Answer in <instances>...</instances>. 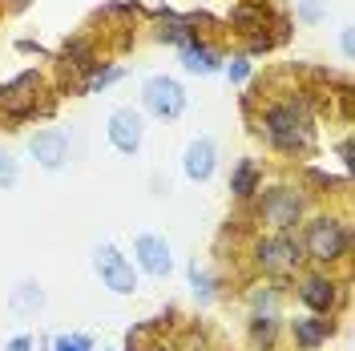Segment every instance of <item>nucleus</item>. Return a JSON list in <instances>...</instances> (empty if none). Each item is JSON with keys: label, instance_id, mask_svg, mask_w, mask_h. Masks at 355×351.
Instances as JSON below:
<instances>
[{"label": "nucleus", "instance_id": "nucleus-1", "mask_svg": "<svg viewBox=\"0 0 355 351\" xmlns=\"http://www.w3.org/2000/svg\"><path fill=\"white\" fill-rule=\"evenodd\" d=\"M259 137L279 157H311L319 150V117L307 93L266 101L259 113Z\"/></svg>", "mask_w": 355, "mask_h": 351}, {"label": "nucleus", "instance_id": "nucleus-2", "mask_svg": "<svg viewBox=\"0 0 355 351\" xmlns=\"http://www.w3.org/2000/svg\"><path fill=\"white\" fill-rule=\"evenodd\" d=\"M295 234H299V246H303V259L315 263L319 271H331V266L352 259V226L335 210L307 214Z\"/></svg>", "mask_w": 355, "mask_h": 351}, {"label": "nucleus", "instance_id": "nucleus-3", "mask_svg": "<svg viewBox=\"0 0 355 351\" xmlns=\"http://www.w3.org/2000/svg\"><path fill=\"white\" fill-rule=\"evenodd\" d=\"M250 202H254V219L266 230H299L311 214V194L299 182H270Z\"/></svg>", "mask_w": 355, "mask_h": 351}, {"label": "nucleus", "instance_id": "nucleus-4", "mask_svg": "<svg viewBox=\"0 0 355 351\" xmlns=\"http://www.w3.org/2000/svg\"><path fill=\"white\" fill-rule=\"evenodd\" d=\"M250 263L254 271L270 279V283H287L303 271V246H299V234L295 230H266L250 242Z\"/></svg>", "mask_w": 355, "mask_h": 351}, {"label": "nucleus", "instance_id": "nucleus-5", "mask_svg": "<svg viewBox=\"0 0 355 351\" xmlns=\"http://www.w3.org/2000/svg\"><path fill=\"white\" fill-rule=\"evenodd\" d=\"M53 97H49V85H44V73L37 69H21L17 77L0 81V113L8 121H28L37 113H53Z\"/></svg>", "mask_w": 355, "mask_h": 351}, {"label": "nucleus", "instance_id": "nucleus-6", "mask_svg": "<svg viewBox=\"0 0 355 351\" xmlns=\"http://www.w3.org/2000/svg\"><path fill=\"white\" fill-rule=\"evenodd\" d=\"M295 295H299V303L307 315H327L335 319V311L347 303V283L343 279H335L331 271H307V275H299V283H295Z\"/></svg>", "mask_w": 355, "mask_h": 351}, {"label": "nucleus", "instance_id": "nucleus-7", "mask_svg": "<svg viewBox=\"0 0 355 351\" xmlns=\"http://www.w3.org/2000/svg\"><path fill=\"white\" fill-rule=\"evenodd\" d=\"M141 113L157 121H178L186 113V89L170 73H154L141 81Z\"/></svg>", "mask_w": 355, "mask_h": 351}, {"label": "nucleus", "instance_id": "nucleus-8", "mask_svg": "<svg viewBox=\"0 0 355 351\" xmlns=\"http://www.w3.org/2000/svg\"><path fill=\"white\" fill-rule=\"evenodd\" d=\"M93 271H97V279L101 286L117 295V299H130L133 291H137V266L130 263V255H121L113 242H101L97 250H93Z\"/></svg>", "mask_w": 355, "mask_h": 351}, {"label": "nucleus", "instance_id": "nucleus-9", "mask_svg": "<svg viewBox=\"0 0 355 351\" xmlns=\"http://www.w3.org/2000/svg\"><path fill=\"white\" fill-rule=\"evenodd\" d=\"M105 137L121 157H137V150L146 146V113L137 105H117L105 121Z\"/></svg>", "mask_w": 355, "mask_h": 351}, {"label": "nucleus", "instance_id": "nucleus-10", "mask_svg": "<svg viewBox=\"0 0 355 351\" xmlns=\"http://www.w3.org/2000/svg\"><path fill=\"white\" fill-rule=\"evenodd\" d=\"M69 154H73V137H69V130H61V126H44V130H37L28 137V157H33V166H41L49 174L65 170Z\"/></svg>", "mask_w": 355, "mask_h": 351}, {"label": "nucleus", "instance_id": "nucleus-11", "mask_svg": "<svg viewBox=\"0 0 355 351\" xmlns=\"http://www.w3.org/2000/svg\"><path fill=\"white\" fill-rule=\"evenodd\" d=\"M141 275H150V279H170L174 275V246L154 234V230H146V234H137L133 239V259H130Z\"/></svg>", "mask_w": 355, "mask_h": 351}, {"label": "nucleus", "instance_id": "nucleus-12", "mask_svg": "<svg viewBox=\"0 0 355 351\" xmlns=\"http://www.w3.org/2000/svg\"><path fill=\"white\" fill-rule=\"evenodd\" d=\"M182 174L190 178V182H210V178L218 174V142L214 137H194V142H186V150H182Z\"/></svg>", "mask_w": 355, "mask_h": 351}, {"label": "nucleus", "instance_id": "nucleus-13", "mask_svg": "<svg viewBox=\"0 0 355 351\" xmlns=\"http://www.w3.org/2000/svg\"><path fill=\"white\" fill-rule=\"evenodd\" d=\"M226 24L239 33V37H259L266 33L270 24H275V12H270V4L266 0H234L230 4V12H226Z\"/></svg>", "mask_w": 355, "mask_h": 351}, {"label": "nucleus", "instance_id": "nucleus-14", "mask_svg": "<svg viewBox=\"0 0 355 351\" xmlns=\"http://www.w3.org/2000/svg\"><path fill=\"white\" fill-rule=\"evenodd\" d=\"M291 331V343H295V351H319L327 339L335 335V319H327V315H295L287 323Z\"/></svg>", "mask_w": 355, "mask_h": 351}, {"label": "nucleus", "instance_id": "nucleus-15", "mask_svg": "<svg viewBox=\"0 0 355 351\" xmlns=\"http://www.w3.org/2000/svg\"><path fill=\"white\" fill-rule=\"evenodd\" d=\"M178 53H182V69H186L190 77H214V73L222 69V61H226L218 49H214L210 41H202V37L190 41L186 49H178Z\"/></svg>", "mask_w": 355, "mask_h": 351}, {"label": "nucleus", "instance_id": "nucleus-16", "mask_svg": "<svg viewBox=\"0 0 355 351\" xmlns=\"http://www.w3.org/2000/svg\"><path fill=\"white\" fill-rule=\"evenodd\" d=\"M230 198L234 202H250V198L263 190V162L259 157H239L234 170H230Z\"/></svg>", "mask_w": 355, "mask_h": 351}, {"label": "nucleus", "instance_id": "nucleus-17", "mask_svg": "<svg viewBox=\"0 0 355 351\" xmlns=\"http://www.w3.org/2000/svg\"><path fill=\"white\" fill-rule=\"evenodd\" d=\"M186 279H190V295H194L198 307H210V303H218L222 299V279L206 263L190 259V263H186Z\"/></svg>", "mask_w": 355, "mask_h": 351}, {"label": "nucleus", "instance_id": "nucleus-18", "mask_svg": "<svg viewBox=\"0 0 355 351\" xmlns=\"http://www.w3.org/2000/svg\"><path fill=\"white\" fill-rule=\"evenodd\" d=\"M279 331H283V315H246V339L254 351H275L279 343Z\"/></svg>", "mask_w": 355, "mask_h": 351}, {"label": "nucleus", "instance_id": "nucleus-19", "mask_svg": "<svg viewBox=\"0 0 355 351\" xmlns=\"http://www.w3.org/2000/svg\"><path fill=\"white\" fill-rule=\"evenodd\" d=\"M162 17H166V24L157 28V41L178 44V49H186L190 41H198V28H194V21H186V17H174L170 8H162Z\"/></svg>", "mask_w": 355, "mask_h": 351}, {"label": "nucleus", "instance_id": "nucleus-20", "mask_svg": "<svg viewBox=\"0 0 355 351\" xmlns=\"http://www.w3.org/2000/svg\"><path fill=\"white\" fill-rule=\"evenodd\" d=\"M246 307L254 315H279L283 307V283H259L246 291Z\"/></svg>", "mask_w": 355, "mask_h": 351}, {"label": "nucleus", "instance_id": "nucleus-21", "mask_svg": "<svg viewBox=\"0 0 355 351\" xmlns=\"http://www.w3.org/2000/svg\"><path fill=\"white\" fill-rule=\"evenodd\" d=\"M8 307L21 311V315H37L44 307V286L33 283V279H24V283L12 286V295H8Z\"/></svg>", "mask_w": 355, "mask_h": 351}, {"label": "nucleus", "instance_id": "nucleus-22", "mask_svg": "<svg viewBox=\"0 0 355 351\" xmlns=\"http://www.w3.org/2000/svg\"><path fill=\"white\" fill-rule=\"evenodd\" d=\"M299 186H315V190H307V194H347L352 182H347V174H323L319 166H307Z\"/></svg>", "mask_w": 355, "mask_h": 351}, {"label": "nucleus", "instance_id": "nucleus-23", "mask_svg": "<svg viewBox=\"0 0 355 351\" xmlns=\"http://www.w3.org/2000/svg\"><path fill=\"white\" fill-rule=\"evenodd\" d=\"M61 61H65L69 69H77V73H89V69L97 65V57H93V44L81 41V37L61 44Z\"/></svg>", "mask_w": 355, "mask_h": 351}, {"label": "nucleus", "instance_id": "nucleus-24", "mask_svg": "<svg viewBox=\"0 0 355 351\" xmlns=\"http://www.w3.org/2000/svg\"><path fill=\"white\" fill-rule=\"evenodd\" d=\"M125 73L117 65H105V61H97V65L85 73V81H81V93H101V89H110L113 81H121Z\"/></svg>", "mask_w": 355, "mask_h": 351}, {"label": "nucleus", "instance_id": "nucleus-25", "mask_svg": "<svg viewBox=\"0 0 355 351\" xmlns=\"http://www.w3.org/2000/svg\"><path fill=\"white\" fill-rule=\"evenodd\" d=\"M93 348L97 343H93V335H85V331H61L49 343V351H93Z\"/></svg>", "mask_w": 355, "mask_h": 351}, {"label": "nucleus", "instance_id": "nucleus-26", "mask_svg": "<svg viewBox=\"0 0 355 351\" xmlns=\"http://www.w3.org/2000/svg\"><path fill=\"white\" fill-rule=\"evenodd\" d=\"M222 73H226V81H230V85H246V81H250V73H254V65H250V57H246V53H234L230 61H222Z\"/></svg>", "mask_w": 355, "mask_h": 351}, {"label": "nucleus", "instance_id": "nucleus-27", "mask_svg": "<svg viewBox=\"0 0 355 351\" xmlns=\"http://www.w3.org/2000/svg\"><path fill=\"white\" fill-rule=\"evenodd\" d=\"M21 182V157L0 146V190H12Z\"/></svg>", "mask_w": 355, "mask_h": 351}, {"label": "nucleus", "instance_id": "nucleus-28", "mask_svg": "<svg viewBox=\"0 0 355 351\" xmlns=\"http://www.w3.org/2000/svg\"><path fill=\"white\" fill-rule=\"evenodd\" d=\"M295 17H299L303 24H319L323 17H327V0H299Z\"/></svg>", "mask_w": 355, "mask_h": 351}, {"label": "nucleus", "instance_id": "nucleus-29", "mask_svg": "<svg viewBox=\"0 0 355 351\" xmlns=\"http://www.w3.org/2000/svg\"><path fill=\"white\" fill-rule=\"evenodd\" d=\"M275 33H259V37H246V57H259V53H270L275 49Z\"/></svg>", "mask_w": 355, "mask_h": 351}, {"label": "nucleus", "instance_id": "nucleus-30", "mask_svg": "<svg viewBox=\"0 0 355 351\" xmlns=\"http://www.w3.org/2000/svg\"><path fill=\"white\" fill-rule=\"evenodd\" d=\"M33 348H37V339H33L28 331H21V335H12V339L4 343V351H33Z\"/></svg>", "mask_w": 355, "mask_h": 351}, {"label": "nucleus", "instance_id": "nucleus-31", "mask_svg": "<svg viewBox=\"0 0 355 351\" xmlns=\"http://www.w3.org/2000/svg\"><path fill=\"white\" fill-rule=\"evenodd\" d=\"M339 53H343V61H352L355 57V37H352V24L339 33Z\"/></svg>", "mask_w": 355, "mask_h": 351}, {"label": "nucleus", "instance_id": "nucleus-32", "mask_svg": "<svg viewBox=\"0 0 355 351\" xmlns=\"http://www.w3.org/2000/svg\"><path fill=\"white\" fill-rule=\"evenodd\" d=\"M335 154H339V162H343V174H347V170H352V162H355V150H352V137H343V142H339V146H335Z\"/></svg>", "mask_w": 355, "mask_h": 351}, {"label": "nucleus", "instance_id": "nucleus-33", "mask_svg": "<svg viewBox=\"0 0 355 351\" xmlns=\"http://www.w3.org/2000/svg\"><path fill=\"white\" fill-rule=\"evenodd\" d=\"M4 4H8V8H28L33 0H4Z\"/></svg>", "mask_w": 355, "mask_h": 351}, {"label": "nucleus", "instance_id": "nucleus-34", "mask_svg": "<svg viewBox=\"0 0 355 351\" xmlns=\"http://www.w3.org/2000/svg\"><path fill=\"white\" fill-rule=\"evenodd\" d=\"M146 351H174V348H170V343H150Z\"/></svg>", "mask_w": 355, "mask_h": 351}, {"label": "nucleus", "instance_id": "nucleus-35", "mask_svg": "<svg viewBox=\"0 0 355 351\" xmlns=\"http://www.w3.org/2000/svg\"><path fill=\"white\" fill-rule=\"evenodd\" d=\"M101 351H113V348H101Z\"/></svg>", "mask_w": 355, "mask_h": 351}]
</instances>
